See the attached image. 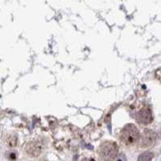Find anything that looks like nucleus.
I'll return each mask as SVG.
<instances>
[{
	"label": "nucleus",
	"mask_w": 161,
	"mask_h": 161,
	"mask_svg": "<svg viewBox=\"0 0 161 161\" xmlns=\"http://www.w3.org/2000/svg\"><path fill=\"white\" fill-rule=\"evenodd\" d=\"M43 147L38 142H31L26 146V152L31 156H38L42 152Z\"/></svg>",
	"instance_id": "nucleus-5"
},
{
	"label": "nucleus",
	"mask_w": 161,
	"mask_h": 161,
	"mask_svg": "<svg viewBox=\"0 0 161 161\" xmlns=\"http://www.w3.org/2000/svg\"><path fill=\"white\" fill-rule=\"evenodd\" d=\"M154 155L151 152H146L144 153L141 154L140 156L138 158L137 161H152L153 159Z\"/></svg>",
	"instance_id": "nucleus-6"
},
{
	"label": "nucleus",
	"mask_w": 161,
	"mask_h": 161,
	"mask_svg": "<svg viewBox=\"0 0 161 161\" xmlns=\"http://www.w3.org/2000/svg\"><path fill=\"white\" fill-rule=\"evenodd\" d=\"M17 140H18V139H17V136L15 134H11L7 137V143L11 147L16 146Z\"/></svg>",
	"instance_id": "nucleus-7"
},
{
	"label": "nucleus",
	"mask_w": 161,
	"mask_h": 161,
	"mask_svg": "<svg viewBox=\"0 0 161 161\" xmlns=\"http://www.w3.org/2000/svg\"><path fill=\"white\" fill-rule=\"evenodd\" d=\"M120 139L127 146L136 144L139 139V131L137 126L134 124H128L124 126L120 133Z\"/></svg>",
	"instance_id": "nucleus-1"
},
{
	"label": "nucleus",
	"mask_w": 161,
	"mask_h": 161,
	"mask_svg": "<svg viewBox=\"0 0 161 161\" xmlns=\"http://www.w3.org/2000/svg\"><path fill=\"white\" fill-rule=\"evenodd\" d=\"M118 145L112 141H106L100 145L98 153L103 161H113L117 157Z\"/></svg>",
	"instance_id": "nucleus-2"
},
{
	"label": "nucleus",
	"mask_w": 161,
	"mask_h": 161,
	"mask_svg": "<svg viewBox=\"0 0 161 161\" xmlns=\"http://www.w3.org/2000/svg\"><path fill=\"white\" fill-rule=\"evenodd\" d=\"M81 161H96L93 158H84Z\"/></svg>",
	"instance_id": "nucleus-10"
},
{
	"label": "nucleus",
	"mask_w": 161,
	"mask_h": 161,
	"mask_svg": "<svg viewBox=\"0 0 161 161\" xmlns=\"http://www.w3.org/2000/svg\"><path fill=\"white\" fill-rule=\"evenodd\" d=\"M117 161H126V156L124 155H121L119 156V158L117 159Z\"/></svg>",
	"instance_id": "nucleus-9"
},
{
	"label": "nucleus",
	"mask_w": 161,
	"mask_h": 161,
	"mask_svg": "<svg viewBox=\"0 0 161 161\" xmlns=\"http://www.w3.org/2000/svg\"><path fill=\"white\" fill-rule=\"evenodd\" d=\"M152 114L149 108L145 107L143 108L137 114V120L139 123L143 125L150 124L152 122Z\"/></svg>",
	"instance_id": "nucleus-4"
},
{
	"label": "nucleus",
	"mask_w": 161,
	"mask_h": 161,
	"mask_svg": "<svg viewBox=\"0 0 161 161\" xmlns=\"http://www.w3.org/2000/svg\"><path fill=\"white\" fill-rule=\"evenodd\" d=\"M156 134L151 130H145L140 141V147L142 148H147L156 143Z\"/></svg>",
	"instance_id": "nucleus-3"
},
{
	"label": "nucleus",
	"mask_w": 161,
	"mask_h": 161,
	"mask_svg": "<svg viewBox=\"0 0 161 161\" xmlns=\"http://www.w3.org/2000/svg\"><path fill=\"white\" fill-rule=\"evenodd\" d=\"M16 157H17V156H16V153H15V152H9V153H8V159H9L10 160H11V161L15 160V159H16Z\"/></svg>",
	"instance_id": "nucleus-8"
}]
</instances>
